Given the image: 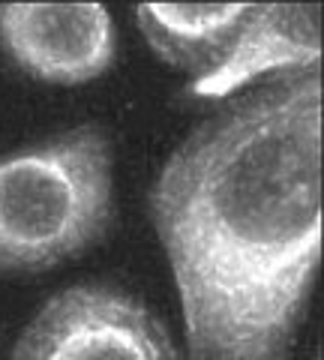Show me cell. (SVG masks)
Instances as JSON below:
<instances>
[{"label": "cell", "instance_id": "2", "mask_svg": "<svg viewBox=\"0 0 324 360\" xmlns=\"http://www.w3.org/2000/svg\"><path fill=\"white\" fill-rule=\"evenodd\" d=\"M115 222V156L99 127H75L0 160V274H46Z\"/></svg>", "mask_w": 324, "mask_h": 360}, {"label": "cell", "instance_id": "1", "mask_svg": "<svg viewBox=\"0 0 324 360\" xmlns=\"http://www.w3.org/2000/svg\"><path fill=\"white\" fill-rule=\"evenodd\" d=\"M189 360H285L321 262V75H279L181 141L150 186Z\"/></svg>", "mask_w": 324, "mask_h": 360}, {"label": "cell", "instance_id": "6", "mask_svg": "<svg viewBox=\"0 0 324 360\" xmlns=\"http://www.w3.org/2000/svg\"><path fill=\"white\" fill-rule=\"evenodd\" d=\"M250 4H141L136 21L160 60L198 78L216 63Z\"/></svg>", "mask_w": 324, "mask_h": 360}, {"label": "cell", "instance_id": "3", "mask_svg": "<svg viewBox=\"0 0 324 360\" xmlns=\"http://www.w3.org/2000/svg\"><path fill=\"white\" fill-rule=\"evenodd\" d=\"M13 360H177L165 324L148 303L115 285L84 283L37 312Z\"/></svg>", "mask_w": 324, "mask_h": 360}, {"label": "cell", "instance_id": "4", "mask_svg": "<svg viewBox=\"0 0 324 360\" xmlns=\"http://www.w3.org/2000/svg\"><path fill=\"white\" fill-rule=\"evenodd\" d=\"M0 45L18 70L46 84H87L117 54L103 4H0Z\"/></svg>", "mask_w": 324, "mask_h": 360}, {"label": "cell", "instance_id": "5", "mask_svg": "<svg viewBox=\"0 0 324 360\" xmlns=\"http://www.w3.org/2000/svg\"><path fill=\"white\" fill-rule=\"evenodd\" d=\"M321 6L312 4H250L247 15L207 72L193 78L198 99H228L264 75L318 70Z\"/></svg>", "mask_w": 324, "mask_h": 360}]
</instances>
